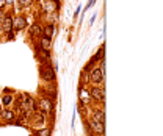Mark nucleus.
I'll list each match as a JSON object with an SVG mask.
<instances>
[{
	"label": "nucleus",
	"instance_id": "f257e3e1",
	"mask_svg": "<svg viewBox=\"0 0 163 136\" xmlns=\"http://www.w3.org/2000/svg\"><path fill=\"white\" fill-rule=\"evenodd\" d=\"M41 77H43L44 80L52 81L53 78H55V72H53L52 67H49V66H43V67H41Z\"/></svg>",
	"mask_w": 163,
	"mask_h": 136
},
{
	"label": "nucleus",
	"instance_id": "f03ea898",
	"mask_svg": "<svg viewBox=\"0 0 163 136\" xmlns=\"http://www.w3.org/2000/svg\"><path fill=\"white\" fill-rule=\"evenodd\" d=\"M39 108L43 110L44 113H52L53 111V105L49 99H43V100H39Z\"/></svg>",
	"mask_w": 163,
	"mask_h": 136
},
{
	"label": "nucleus",
	"instance_id": "7ed1b4c3",
	"mask_svg": "<svg viewBox=\"0 0 163 136\" xmlns=\"http://www.w3.org/2000/svg\"><path fill=\"white\" fill-rule=\"evenodd\" d=\"M25 25H27L25 17H16L13 20V28L14 30H22V28H25Z\"/></svg>",
	"mask_w": 163,
	"mask_h": 136
},
{
	"label": "nucleus",
	"instance_id": "20e7f679",
	"mask_svg": "<svg viewBox=\"0 0 163 136\" xmlns=\"http://www.w3.org/2000/svg\"><path fill=\"white\" fill-rule=\"evenodd\" d=\"M91 96L94 97V100L102 102V100H104V89H100V88H93V89H91Z\"/></svg>",
	"mask_w": 163,
	"mask_h": 136
},
{
	"label": "nucleus",
	"instance_id": "39448f33",
	"mask_svg": "<svg viewBox=\"0 0 163 136\" xmlns=\"http://www.w3.org/2000/svg\"><path fill=\"white\" fill-rule=\"evenodd\" d=\"M89 127H91V130H93L94 133H100V134H102L104 130H105V128H104V124H102V122H97V120H93Z\"/></svg>",
	"mask_w": 163,
	"mask_h": 136
},
{
	"label": "nucleus",
	"instance_id": "423d86ee",
	"mask_svg": "<svg viewBox=\"0 0 163 136\" xmlns=\"http://www.w3.org/2000/svg\"><path fill=\"white\" fill-rule=\"evenodd\" d=\"M102 74H104L102 69H94L91 72V80L94 81V83H100L102 81Z\"/></svg>",
	"mask_w": 163,
	"mask_h": 136
},
{
	"label": "nucleus",
	"instance_id": "0eeeda50",
	"mask_svg": "<svg viewBox=\"0 0 163 136\" xmlns=\"http://www.w3.org/2000/svg\"><path fill=\"white\" fill-rule=\"evenodd\" d=\"M2 27H3L5 31H11L13 30V19L8 17V16H5L3 20H2Z\"/></svg>",
	"mask_w": 163,
	"mask_h": 136
},
{
	"label": "nucleus",
	"instance_id": "6e6552de",
	"mask_svg": "<svg viewBox=\"0 0 163 136\" xmlns=\"http://www.w3.org/2000/svg\"><path fill=\"white\" fill-rule=\"evenodd\" d=\"M50 46V38L49 36H44V38H41V49H47Z\"/></svg>",
	"mask_w": 163,
	"mask_h": 136
},
{
	"label": "nucleus",
	"instance_id": "1a4fd4ad",
	"mask_svg": "<svg viewBox=\"0 0 163 136\" xmlns=\"http://www.w3.org/2000/svg\"><path fill=\"white\" fill-rule=\"evenodd\" d=\"M94 119H96L97 122H102V124H104V120H105V116H104V111H96V113H94Z\"/></svg>",
	"mask_w": 163,
	"mask_h": 136
},
{
	"label": "nucleus",
	"instance_id": "9d476101",
	"mask_svg": "<svg viewBox=\"0 0 163 136\" xmlns=\"http://www.w3.org/2000/svg\"><path fill=\"white\" fill-rule=\"evenodd\" d=\"M44 8H46V11H47V13H53V11L57 9V5H52L50 2H46Z\"/></svg>",
	"mask_w": 163,
	"mask_h": 136
},
{
	"label": "nucleus",
	"instance_id": "9b49d317",
	"mask_svg": "<svg viewBox=\"0 0 163 136\" xmlns=\"http://www.w3.org/2000/svg\"><path fill=\"white\" fill-rule=\"evenodd\" d=\"M2 116H3L5 120H13V117H14V113H13V111H3Z\"/></svg>",
	"mask_w": 163,
	"mask_h": 136
},
{
	"label": "nucleus",
	"instance_id": "f8f14e48",
	"mask_svg": "<svg viewBox=\"0 0 163 136\" xmlns=\"http://www.w3.org/2000/svg\"><path fill=\"white\" fill-rule=\"evenodd\" d=\"M44 35L49 36V38L53 35V27H52V25H46V27H44Z\"/></svg>",
	"mask_w": 163,
	"mask_h": 136
},
{
	"label": "nucleus",
	"instance_id": "ddd939ff",
	"mask_svg": "<svg viewBox=\"0 0 163 136\" xmlns=\"http://www.w3.org/2000/svg\"><path fill=\"white\" fill-rule=\"evenodd\" d=\"M39 33H41V28H39L38 25H33V27H32V31H30V35H32V36H36V35H39Z\"/></svg>",
	"mask_w": 163,
	"mask_h": 136
},
{
	"label": "nucleus",
	"instance_id": "4468645a",
	"mask_svg": "<svg viewBox=\"0 0 163 136\" xmlns=\"http://www.w3.org/2000/svg\"><path fill=\"white\" fill-rule=\"evenodd\" d=\"M102 58H104V47H100V49H99L97 55L94 57V60H93V61H96V60H102Z\"/></svg>",
	"mask_w": 163,
	"mask_h": 136
},
{
	"label": "nucleus",
	"instance_id": "2eb2a0df",
	"mask_svg": "<svg viewBox=\"0 0 163 136\" xmlns=\"http://www.w3.org/2000/svg\"><path fill=\"white\" fill-rule=\"evenodd\" d=\"M36 136H50V131L49 130H41V131H36Z\"/></svg>",
	"mask_w": 163,
	"mask_h": 136
},
{
	"label": "nucleus",
	"instance_id": "dca6fc26",
	"mask_svg": "<svg viewBox=\"0 0 163 136\" xmlns=\"http://www.w3.org/2000/svg\"><path fill=\"white\" fill-rule=\"evenodd\" d=\"M32 2H33V0H19V3H21L22 6H30Z\"/></svg>",
	"mask_w": 163,
	"mask_h": 136
},
{
	"label": "nucleus",
	"instance_id": "f3484780",
	"mask_svg": "<svg viewBox=\"0 0 163 136\" xmlns=\"http://www.w3.org/2000/svg\"><path fill=\"white\" fill-rule=\"evenodd\" d=\"M11 100H13V99H11V96H5L2 102H3V105H9V103H11Z\"/></svg>",
	"mask_w": 163,
	"mask_h": 136
},
{
	"label": "nucleus",
	"instance_id": "a211bd4d",
	"mask_svg": "<svg viewBox=\"0 0 163 136\" xmlns=\"http://www.w3.org/2000/svg\"><path fill=\"white\" fill-rule=\"evenodd\" d=\"M5 5H6V0H0V9H2Z\"/></svg>",
	"mask_w": 163,
	"mask_h": 136
},
{
	"label": "nucleus",
	"instance_id": "6ab92c4d",
	"mask_svg": "<svg viewBox=\"0 0 163 136\" xmlns=\"http://www.w3.org/2000/svg\"><path fill=\"white\" fill-rule=\"evenodd\" d=\"M3 17H5V14H3V11L0 9V20H3Z\"/></svg>",
	"mask_w": 163,
	"mask_h": 136
}]
</instances>
